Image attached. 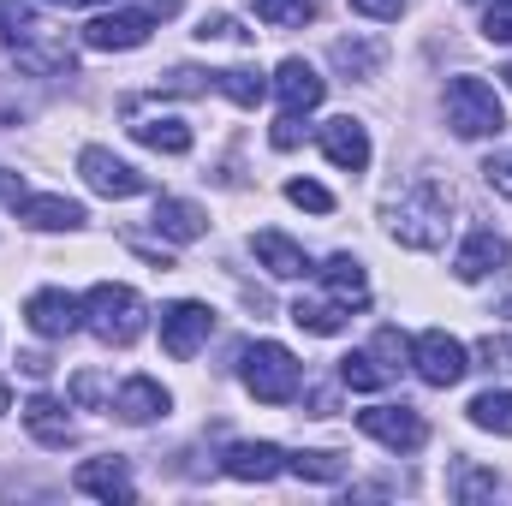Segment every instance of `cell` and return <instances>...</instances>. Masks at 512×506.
Segmentation results:
<instances>
[{"mask_svg":"<svg viewBox=\"0 0 512 506\" xmlns=\"http://www.w3.org/2000/svg\"><path fill=\"white\" fill-rule=\"evenodd\" d=\"M453 215V191L435 179V173H417L411 185H399L393 197H387V233L405 245V251H441L447 245V221Z\"/></svg>","mask_w":512,"mask_h":506,"instance_id":"obj_1","label":"cell"},{"mask_svg":"<svg viewBox=\"0 0 512 506\" xmlns=\"http://www.w3.org/2000/svg\"><path fill=\"white\" fill-rule=\"evenodd\" d=\"M84 328H90L102 346H131V340L149 328V310H143V298H137L131 286L102 280V286L84 292Z\"/></svg>","mask_w":512,"mask_h":506,"instance_id":"obj_2","label":"cell"},{"mask_svg":"<svg viewBox=\"0 0 512 506\" xmlns=\"http://www.w3.org/2000/svg\"><path fill=\"white\" fill-rule=\"evenodd\" d=\"M239 376H245V387H251L262 405H286V399H298V387H304L298 358H292L280 340H256V346H245Z\"/></svg>","mask_w":512,"mask_h":506,"instance_id":"obj_3","label":"cell"},{"mask_svg":"<svg viewBox=\"0 0 512 506\" xmlns=\"http://www.w3.org/2000/svg\"><path fill=\"white\" fill-rule=\"evenodd\" d=\"M441 102H447V126L459 131V137H471V143H477V137H501V131H507V108H501V96H495L483 78H471V72H465V78H453Z\"/></svg>","mask_w":512,"mask_h":506,"instance_id":"obj_4","label":"cell"},{"mask_svg":"<svg viewBox=\"0 0 512 506\" xmlns=\"http://www.w3.org/2000/svg\"><path fill=\"white\" fill-rule=\"evenodd\" d=\"M411 370L429 381V387H459L465 370H471V352L447 334V328H429L411 340Z\"/></svg>","mask_w":512,"mask_h":506,"instance_id":"obj_5","label":"cell"},{"mask_svg":"<svg viewBox=\"0 0 512 506\" xmlns=\"http://www.w3.org/2000/svg\"><path fill=\"white\" fill-rule=\"evenodd\" d=\"M215 334V310L209 304H197V298H179V304H167L161 310V352L167 358H197L203 352V340Z\"/></svg>","mask_w":512,"mask_h":506,"instance_id":"obj_6","label":"cell"},{"mask_svg":"<svg viewBox=\"0 0 512 506\" xmlns=\"http://www.w3.org/2000/svg\"><path fill=\"white\" fill-rule=\"evenodd\" d=\"M358 429L370 441H382L387 453H417L429 441V423L411 405H370V411H358Z\"/></svg>","mask_w":512,"mask_h":506,"instance_id":"obj_7","label":"cell"},{"mask_svg":"<svg viewBox=\"0 0 512 506\" xmlns=\"http://www.w3.org/2000/svg\"><path fill=\"white\" fill-rule=\"evenodd\" d=\"M24 322H30L42 340H66V334L84 328V298H72V292H60V286H42V292H30Z\"/></svg>","mask_w":512,"mask_h":506,"instance_id":"obj_8","label":"cell"},{"mask_svg":"<svg viewBox=\"0 0 512 506\" xmlns=\"http://www.w3.org/2000/svg\"><path fill=\"white\" fill-rule=\"evenodd\" d=\"M78 173H84V185L96 191V197H137L143 191V173L120 161L114 149H102V143H90L84 155H78Z\"/></svg>","mask_w":512,"mask_h":506,"instance_id":"obj_9","label":"cell"},{"mask_svg":"<svg viewBox=\"0 0 512 506\" xmlns=\"http://www.w3.org/2000/svg\"><path fill=\"white\" fill-rule=\"evenodd\" d=\"M149 30H155L149 12H102L96 24H84V48H96V54H126V48H143V42H149Z\"/></svg>","mask_w":512,"mask_h":506,"instance_id":"obj_10","label":"cell"},{"mask_svg":"<svg viewBox=\"0 0 512 506\" xmlns=\"http://www.w3.org/2000/svg\"><path fill=\"white\" fill-rule=\"evenodd\" d=\"M268 90L280 96L286 114H310V108H322V96H328V84L316 78L310 60H280V72L268 78Z\"/></svg>","mask_w":512,"mask_h":506,"instance_id":"obj_11","label":"cell"},{"mask_svg":"<svg viewBox=\"0 0 512 506\" xmlns=\"http://www.w3.org/2000/svg\"><path fill=\"white\" fill-rule=\"evenodd\" d=\"M507 256H512V245L495 227H477V233L459 245V256H453V274H459L465 286H477V280H489L495 268H507Z\"/></svg>","mask_w":512,"mask_h":506,"instance_id":"obj_12","label":"cell"},{"mask_svg":"<svg viewBox=\"0 0 512 506\" xmlns=\"http://www.w3.org/2000/svg\"><path fill=\"white\" fill-rule=\"evenodd\" d=\"M72 489L78 495H90V501H120L126 506L137 489H131V471H126V459H84L78 471H72Z\"/></svg>","mask_w":512,"mask_h":506,"instance_id":"obj_13","label":"cell"},{"mask_svg":"<svg viewBox=\"0 0 512 506\" xmlns=\"http://www.w3.org/2000/svg\"><path fill=\"white\" fill-rule=\"evenodd\" d=\"M316 143H322V155H328L340 173H364V167H370V131L358 126L352 114H346V120H328Z\"/></svg>","mask_w":512,"mask_h":506,"instance_id":"obj_14","label":"cell"},{"mask_svg":"<svg viewBox=\"0 0 512 506\" xmlns=\"http://www.w3.org/2000/svg\"><path fill=\"white\" fill-rule=\"evenodd\" d=\"M114 411H120L126 423H155V417L173 411V393H167L155 376H126L120 393H114Z\"/></svg>","mask_w":512,"mask_h":506,"instance_id":"obj_15","label":"cell"},{"mask_svg":"<svg viewBox=\"0 0 512 506\" xmlns=\"http://www.w3.org/2000/svg\"><path fill=\"white\" fill-rule=\"evenodd\" d=\"M221 471L239 477V483H268V477L286 471V447H274V441H239V447H227Z\"/></svg>","mask_w":512,"mask_h":506,"instance_id":"obj_16","label":"cell"},{"mask_svg":"<svg viewBox=\"0 0 512 506\" xmlns=\"http://www.w3.org/2000/svg\"><path fill=\"white\" fill-rule=\"evenodd\" d=\"M24 429L42 441V447H72L78 441V423L66 417V405L60 399H48V393H36L30 405H24Z\"/></svg>","mask_w":512,"mask_h":506,"instance_id":"obj_17","label":"cell"},{"mask_svg":"<svg viewBox=\"0 0 512 506\" xmlns=\"http://www.w3.org/2000/svg\"><path fill=\"white\" fill-rule=\"evenodd\" d=\"M251 256L274 274V280H298V274H316L304 245H292L286 233H251Z\"/></svg>","mask_w":512,"mask_h":506,"instance_id":"obj_18","label":"cell"},{"mask_svg":"<svg viewBox=\"0 0 512 506\" xmlns=\"http://www.w3.org/2000/svg\"><path fill=\"white\" fill-rule=\"evenodd\" d=\"M18 221L36 227V233H72V227H84V203H72V197H24Z\"/></svg>","mask_w":512,"mask_h":506,"instance_id":"obj_19","label":"cell"},{"mask_svg":"<svg viewBox=\"0 0 512 506\" xmlns=\"http://www.w3.org/2000/svg\"><path fill=\"white\" fill-rule=\"evenodd\" d=\"M155 233L173 239V245H197V239L209 233V215H203L197 203H185V197H161V203H155Z\"/></svg>","mask_w":512,"mask_h":506,"instance_id":"obj_20","label":"cell"},{"mask_svg":"<svg viewBox=\"0 0 512 506\" xmlns=\"http://www.w3.org/2000/svg\"><path fill=\"white\" fill-rule=\"evenodd\" d=\"M322 286H328V298H340L346 310H358V304H370V274H364V262L358 256H328L322 268Z\"/></svg>","mask_w":512,"mask_h":506,"instance_id":"obj_21","label":"cell"},{"mask_svg":"<svg viewBox=\"0 0 512 506\" xmlns=\"http://www.w3.org/2000/svg\"><path fill=\"white\" fill-rule=\"evenodd\" d=\"M346 316H352V310H346L340 298H298V304H292V322H298L304 334H340Z\"/></svg>","mask_w":512,"mask_h":506,"instance_id":"obj_22","label":"cell"},{"mask_svg":"<svg viewBox=\"0 0 512 506\" xmlns=\"http://www.w3.org/2000/svg\"><path fill=\"white\" fill-rule=\"evenodd\" d=\"M209 90H221V96L239 102V108H256V102L268 96V78L251 72V66H227V72H209Z\"/></svg>","mask_w":512,"mask_h":506,"instance_id":"obj_23","label":"cell"},{"mask_svg":"<svg viewBox=\"0 0 512 506\" xmlns=\"http://www.w3.org/2000/svg\"><path fill=\"white\" fill-rule=\"evenodd\" d=\"M131 137H137L143 149H155V155H185V149H191V126H185V120H137Z\"/></svg>","mask_w":512,"mask_h":506,"instance_id":"obj_24","label":"cell"},{"mask_svg":"<svg viewBox=\"0 0 512 506\" xmlns=\"http://www.w3.org/2000/svg\"><path fill=\"white\" fill-rule=\"evenodd\" d=\"M328 60H334L346 78H376V72H382V42H352V36H346V42H334Z\"/></svg>","mask_w":512,"mask_h":506,"instance_id":"obj_25","label":"cell"},{"mask_svg":"<svg viewBox=\"0 0 512 506\" xmlns=\"http://www.w3.org/2000/svg\"><path fill=\"white\" fill-rule=\"evenodd\" d=\"M471 423H477V429H489V435H507V441H512V393H501V387L477 393V399H471Z\"/></svg>","mask_w":512,"mask_h":506,"instance_id":"obj_26","label":"cell"},{"mask_svg":"<svg viewBox=\"0 0 512 506\" xmlns=\"http://www.w3.org/2000/svg\"><path fill=\"white\" fill-rule=\"evenodd\" d=\"M340 381H346L352 393H382L393 376L376 364V352H346V358H340Z\"/></svg>","mask_w":512,"mask_h":506,"instance_id":"obj_27","label":"cell"},{"mask_svg":"<svg viewBox=\"0 0 512 506\" xmlns=\"http://www.w3.org/2000/svg\"><path fill=\"white\" fill-rule=\"evenodd\" d=\"M36 6L30 0H0V48H24L36 36Z\"/></svg>","mask_w":512,"mask_h":506,"instance_id":"obj_28","label":"cell"},{"mask_svg":"<svg viewBox=\"0 0 512 506\" xmlns=\"http://www.w3.org/2000/svg\"><path fill=\"white\" fill-rule=\"evenodd\" d=\"M286 471L304 477V483H340L346 477V459L340 453H286Z\"/></svg>","mask_w":512,"mask_h":506,"instance_id":"obj_29","label":"cell"},{"mask_svg":"<svg viewBox=\"0 0 512 506\" xmlns=\"http://www.w3.org/2000/svg\"><path fill=\"white\" fill-rule=\"evenodd\" d=\"M256 18L262 24H274V30H286V24H310L316 18V0H251Z\"/></svg>","mask_w":512,"mask_h":506,"instance_id":"obj_30","label":"cell"},{"mask_svg":"<svg viewBox=\"0 0 512 506\" xmlns=\"http://www.w3.org/2000/svg\"><path fill=\"white\" fill-rule=\"evenodd\" d=\"M18 66L24 72H72V48L66 42H54V48H36V36L18 48Z\"/></svg>","mask_w":512,"mask_h":506,"instance_id":"obj_31","label":"cell"},{"mask_svg":"<svg viewBox=\"0 0 512 506\" xmlns=\"http://www.w3.org/2000/svg\"><path fill=\"white\" fill-rule=\"evenodd\" d=\"M501 489V477L495 471H477V465H459V477H453V495L459 501H483V495H495Z\"/></svg>","mask_w":512,"mask_h":506,"instance_id":"obj_32","label":"cell"},{"mask_svg":"<svg viewBox=\"0 0 512 506\" xmlns=\"http://www.w3.org/2000/svg\"><path fill=\"white\" fill-rule=\"evenodd\" d=\"M370 352H376V364H382L387 376H393V370H399V364H411V340H405V334H399V328H382V334H376V346H370Z\"/></svg>","mask_w":512,"mask_h":506,"instance_id":"obj_33","label":"cell"},{"mask_svg":"<svg viewBox=\"0 0 512 506\" xmlns=\"http://www.w3.org/2000/svg\"><path fill=\"white\" fill-rule=\"evenodd\" d=\"M286 203H298V209H310V215H328V209H334L328 185H316V179H292V185H286Z\"/></svg>","mask_w":512,"mask_h":506,"instance_id":"obj_34","label":"cell"},{"mask_svg":"<svg viewBox=\"0 0 512 506\" xmlns=\"http://www.w3.org/2000/svg\"><path fill=\"white\" fill-rule=\"evenodd\" d=\"M161 90H167V96H203V90H209V72L179 66V72H167V78H161Z\"/></svg>","mask_w":512,"mask_h":506,"instance_id":"obj_35","label":"cell"},{"mask_svg":"<svg viewBox=\"0 0 512 506\" xmlns=\"http://www.w3.org/2000/svg\"><path fill=\"white\" fill-rule=\"evenodd\" d=\"M197 36H203V42H245L251 30H239V18L215 12V18H203V24H197Z\"/></svg>","mask_w":512,"mask_h":506,"instance_id":"obj_36","label":"cell"},{"mask_svg":"<svg viewBox=\"0 0 512 506\" xmlns=\"http://www.w3.org/2000/svg\"><path fill=\"white\" fill-rule=\"evenodd\" d=\"M483 36H489V42H512V0H489V12H483Z\"/></svg>","mask_w":512,"mask_h":506,"instance_id":"obj_37","label":"cell"},{"mask_svg":"<svg viewBox=\"0 0 512 506\" xmlns=\"http://www.w3.org/2000/svg\"><path fill=\"white\" fill-rule=\"evenodd\" d=\"M268 143H274V149H298V143H304V114H280L274 131H268Z\"/></svg>","mask_w":512,"mask_h":506,"instance_id":"obj_38","label":"cell"},{"mask_svg":"<svg viewBox=\"0 0 512 506\" xmlns=\"http://www.w3.org/2000/svg\"><path fill=\"white\" fill-rule=\"evenodd\" d=\"M483 179H489L501 197H512V161L507 155H489V161H483Z\"/></svg>","mask_w":512,"mask_h":506,"instance_id":"obj_39","label":"cell"},{"mask_svg":"<svg viewBox=\"0 0 512 506\" xmlns=\"http://www.w3.org/2000/svg\"><path fill=\"white\" fill-rule=\"evenodd\" d=\"M352 12H364V18H382V24H393V18L405 12V0H352Z\"/></svg>","mask_w":512,"mask_h":506,"instance_id":"obj_40","label":"cell"},{"mask_svg":"<svg viewBox=\"0 0 512 506\" xmlns=\"http://www.w3.org/2000/svg\"><path fill=\"white\" fill-rule=\"evenodd\" d=\"M24 197H30V191H24V179H18V173H6V167H0V203H6V209H18V203H24Z\"/></svg>","mask_w":512,"mask_h":506,"instance_id":"obj_41","label":"cell"},{"mask_svg":"<svg viewBox=\"0 0 512 506\" xmlns=\"http://www.w3.org/2000/svg\"><path fill=\"white\" fill-rule=\"evenodd\" d=\"M185 0H137V12H149V18H173Z\"/></svg>","mask_w":512,"mask_h":506,"instance_id":"obj_42","label":"cell"},{"mask_svg":"<svg viewBox=\"0 0 512 506\" xmlns=\"http://www.w3.org/2000/svg\"><path fill=\"white\" fill-rule=\"evenodd\" d=\"M18 364H24V370H30V376H48V370H54V364H48V358H42V352H30V358H18Z\"/></svg>","mask_w":512,"mask_h":506,"instance_id":"obj_43","label":"cell"},{"mask_svg":"<svg viewBox=\"0 0 512 506\" xmlns=\"http://www.w3.org/2000/svg\"><path fill=\"white\" fill-rule=\"evenodd\" d=\"M48 6H108V0H48Z\"/></svg>","mask_w":512,"mask_h":506,"instance_id":"obj_44","label":"cell"},{"mask_svg":"<svg viewBox=\"0 0 512 506\" xmlns=\"http://www.w3.org/2000/svg\"><path fill=\"white\" fill-rule=\"evenodd\" d=\"M6 411H12V393H6V381H0V417H6Z\"/></svg>","mask_w":512,"mask_h":506,"instance_id":"obj_45","label":"cell"},{"mask_svg":"<svg viewBox=\"0 0 512 506\" xmlns=\"http://www.w3.org/2000/svg\"><path fill=\"white\" fill-rule=\"evenodd\" d=\"M501 78H507V90H512V66H507V72H501Z\"/></svg>","mask_w":512,"mask_h":506,"instance_id":"obj_46","label":"cell"}]
</instances>
